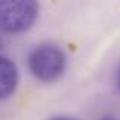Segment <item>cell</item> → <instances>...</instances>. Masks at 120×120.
<instances>
[{"label": "cell", "mask_w": 120, "mask_h": 120, "mask_svg": "<svg viewBox=\"0 0 120 120\" xmlns=\"http://www.w3.org/2000/svg\"><path fill=\"white\" fill-rule=\"evenodd\" d=\"M38 0H0V30L9 35L23 34L35 24Z\"/></svg>", "instance_id": "obj_1"}, {"label": "cell", "mask_w": 120, "mask_h": 120, "mask_svg": "<svg viewBox=\"0 0 120 120\" xmlns=\"http://www.w3.org/2000/svg\"><path fill=\"white\" fill-rule=\"evenodd\" d=\"M67 64L64 50L53 43H43L27 58L30 73L41 82H53L62 76Z\"/></svg>", "instance_id": "obj_2"}, {"label": "cell", "mask_w": 120, "mask_h": 120, "mask_svg": "<svg viewBox=\"0 0 120 120\" xmlns=\"http://www.w3.org/2000/svg\"><path fill=\"white\" fill-rule=\"evenodd\" d=\"M18 85V68L9 58L0 55V100L14 94Z\"/></svg>", "instance_id": "obj_3"}, {"label": "cell", "mask_w": 120, "mask_h": 120, "mask_svg": "<svg viewBox=\"0 0 120 120\" xmlns=\"http://www.w3.org/2000/svg\"><path fill=\"white\" fill-rule=\"evenodd\" d=\"M52 120H75V119H70V117H55Z\"/></svg>", "instance_id": "obj_4"}, {"label": "cell", "mask_w": 120, "mask_h": 120, "mask_svg": "<svg viewBox=\"0 0 120 120\" xmlns=\"http://www.w3.org/2000/svg\"><path fill=\"white\" fill-rule=\"evenodd\" d=\"M100 120H116L114 117H111V116H105V117H102Z\"/></svg>", "instance_id": "obj_5"}, {"label": "cell", "mask_w": 120, "mask_h": 120, "mask_svg": "<svg viewBox=\"0 0 120 120\" xmlns=\"http://www.w3.org/2000/svg\"><path fill=\"white\" fill-rule=\"evenodd\" d=\"M117 84H119V87H120V68H119V71H117Z\"/></svg>", "instance_id": "obj_6"}]
</instances>
